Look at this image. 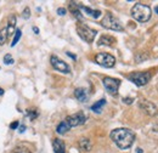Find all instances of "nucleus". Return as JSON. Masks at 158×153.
Masks as SVG:
<instances>
[{"label": "nucleus", "mask_w": 158, "mask_h": 153, "mask_svg": "<svg viewBox=\"0 0 158 153\" xmlns=\"http://www.w3.org/2000/svg\"><path fill=\"white\" fill-rule=\"evenodd\" d=\"M131 16L139 22H147L151 19V9L148 5L138 2L131 9Z\"/></svg>", "instance_id": "f03ea898"}, {"label": "nucleus", "mask_w": 158, "mask_h": 153, "mask_svg": "<svg viewBox=\"0 0 158 153\" xmlns=\"http://www.w3.org/2000/svg\"><path fill=\"white\" fill-rule=\"evenodd\" d=\"M85 114L83 112H78L76 114H72V115H68L64 122L69 125V128H74V126H78V125H81L85 123Z\"/></svg>", "instance_id": "1a4fd4ad"}, {"label": "nucleus", "mask_w": 158, "mask_h": 153, "mask_svg": "<svg viewBox=\"0 0 158 153\" xmlns=\"http://www.w3.org/2000/svg\"><path fill=\"white\" fill-rule=\"evenodd\" d=\"M78 6H79V10L84 11L86 15L91 16L93 19H98V17H100V15H101V11L100 10H93V9L86 7V6H83V5H78Z\"/></svg>", "instance_id": "ddd939ff"}, {"label": "nucleus", "mask_w": 158, "mask_h": 153, "mask_svg": "<svg viewBox=\"0 0 158 153\" xmlns=\"http://www.w3.org/2000/svg\"><path fill=\"white\" fill-rule=\"evenodd\" d=\"M138 153H142V150H141V148H138Z\"/></svg>", "instance_id": "72a5a7b5"}, {"label": "nucleus", "mask_w": 158, "mask_h": 153, "mask_svg": "<svg viewBox=\"0 0 158 153\" xmlns=\"http://www.w3.org/2000/svg\"><path fill=\"white\" fill-rule=\"evenodd\" d=\"M123 101H124V102H125V103H128V105H130V103H131V102H133V98H124V100H123Z\"/></svg>", "instance_id": "cd10ccee"}, {"label": "nucleus", "mask_w": 158, "mask_h": 153, "mask_svg": "<svg viewBox=\"0 0 158 153\" xmlns=\"http://www.w3.org/2000/svg\"><path fill=\"white\" fill-rule=\"evenodd\" d=\"M50 62H51V66H52L56 71H59V72H61V73H66V74L71 73V68H69V66H68L64 61H62L61 58L57 57V56H51Z\"/></svg>", "instance_id": "6e6552de"}, {"label": "nucleus", "mask_w": 158, "mask_h": 153, "mask_svg": "<svg viewBox=\"0 0 158 153\" xmlns=\"http://www.w3.org/2000/svg\"><path fill=\"white\" fill-rule=\"evenodd\" d=\"M33 32H35L37 34H39V29H38L37 27H33Z\"/></svg>", "instance_id": "c756f323"}, {"label": "nucleus", "mask_w": 158, "mask_h": 153, "mask_svg": "<svg viewBox=\"0 0 158 153\" xmlns=\"http://www.w3.org/2000/svg\"><path fill=\"white\" fill-rule=\"evenodd\" d=\"M102 83H103V86L107 90V93H110L111 95H117L119 85H120V80L119 79L111 78V76H105Z\"/></svg>", "instance_id": "0eeeda50"}, {"label": "nucleus", "mask_w": 158, "mask_h": 153, "mask_svg": "<svg viewBox=\"0 0 158 153\" xmlns=\"http://www.w3.org/2000/svg\"><path fill=\"white\" fill-rule=\"evenodd\" d=\"M114 43H116V39L110 35H102L98 41L99 45H105V46H112Z\"/></svg>", "instance_id": "2eb2a0df"}, {"label": "nucleus", "mask_w": 158, "mask_h": 153, "mask_svg": "<svg viewBox=\"0 0 158 153\" xmlns=\"http://www.w3.org/2000/svg\"><path fill=\"white\" fill-rule=\"evenodd\" d=\"M155 12H156V14L158 15V5L156 6V7H155Z\"/></svg>", "instance_id": "2f4dec72"}, {"label": "nucleus", "mask_w": 158, "mask_h": 153, "mask_svg": "<svg viewBox=\"0 0 158 153\" xmlns=\"http://www.w3.org/2000/svg\"><path fill=\"white\" fill-rule=\"evenodd\" d=\"M14 153H32L29 152L28 150H26V148H17V150H15Z\"/></svg>", "instance_id": "a878e982"}, {"label": "nucleus", "mask_w": 158, "mask_h": 153, "mask_svg": "<svg viewBox=\"0 0 158 153\" xmlns=\"http://www.w3.org/2000/svg\"><path fill=\"white\" fill-rule=\"evenodd\" d=\"M16 16L15 15H11L9 17V21H7V24L5 26L6 27V31H7V38L11 37L12 34H15V24H16Z\"/></svg>", "instance_id": "9b49d317"}, {"label": "nucleus", "mask_w": 158, "mask_h": 153, "mask_svg": "<svg viewBox=\"0 0 158 153\" xmlns=\"http://www.w3.org/2000/svg\"><path fill=\"white\" fill-rule=\"evenodd\" d=\"M71 128H69V125L63 120V122H61L59 125H57V128H56V131L59 133V134L61 135H63V134H66L68 130H69Z\"/></svg>", "instance_id": "a211bd4d"}, {"label": "nucleus", "mask_w": 158, "mask_h": 153, "mask_svg": "<svg viewBox=\"0 0 158 153\" xmlns=\"http://www.w3.org/2000/svg\"><path fill=\"white\" fill-rule=\"evenodd\" d=\"M106 105V100L105 98H102V100H100L98 101L96 103H94L93 106H91V110H93V112H95V113H101V110H102V107Z\"/></svg>", "instance_id": "f3484780"}, {"label": "nucleus", "mask_w": 158, "mask_h": 153, "mask_svg": "<svg viewBox=\"0 0 158 153\" xmlns=\"http://www.w3.org/2000/svg\"><path fill=\"white\" fill-rule=\"evenodd\" d=\"M21 29H16V32H15V37H14V39H12V43H11V46L14 48L17 43H19V40H20L21 38Z\"/></svg>", "instance_id": "412c9836"}, {"label": "nucleus", "mask_w": 158, "mask_h": 153, "mask_svg": "<svg viewBox=\"0 0 158 153\" xmlns=\"http://www.w3.org/2000/svg\"><path fill=\"white\" fill-rule=\"evenodd\" d=\"M52 148L55 153H66V146L62 140L60 139H54L52 141Z\"/></svg>", "instance_id": "f8f14e48"}, {"label": "nucleus", "mask_w": 158, "mask_h": 153, "mask_svg": "<svg viewBox=\"0 0 158 153\" xmlns=\"http://www.w3.org/2000/svg\"><path fill=\"white\" fill-rule=\"evenodd\" d=\"M111 139L120 150H128L133 146L135 141V134L130 129L119 128V129H114L111 133Z\"/></svg>", "instance_id": "f257e3e1"}, {"label": "nucleus", "mask_w": 158, "mask_h": 153, "mask_svg": "<svg viewBox=\"0 0 158 153\" xmlns=\"http://www.w3.org/2000/svg\"><path fill=\"white\" fill-rule=\"evenodd\" d=\"M19 130H20V133H23V131L26 130V126H24V125H21L20 128H19Z\"/></svg>", "instance_id": "c85d7f7f"}, {"label": "nucleus", "mask_w": 158, "mask_h": 153, "mask_svg": "<svg viewBox=\"0 0 158 153\" xmlns=\"http://www.w3.org/2000/svg\"><path fill=\"white\" fill-rule=\"evenodd\" d=\"M77 33L79 34V37L84 41H86V43H93L95 37H96V34H98V32L95 29L88 27L84 23H79L77 26Z\"/></svg>", "instance_id": "7ed1b4c3"}, {"label": "nucleus", "mask_w": 158, "mask_h": 153, "mask_svg": "<svg viewBox=\"0 0 158 153\" xmlns=\"http://www.w3.org/2000/svg\"><path fill=\"white\" fill-rule=\"evenodd\" d=\"M67 55H68L69 57H72V58H73V60H76V58H77V57H76V56H74V55H72L71 52H67Z\"/></svg>", "instance_id": "7c9ffc66"}, {"label": "nucleus", "mask_w": 158, "mask_h": 153, "mask_svg": "<svg viewBox=\"0 0 158 153\" xmlns=\"http://www.w3.org/2000/svg\"><path fill=\"white\" fill-rule=\"evenodd\" d=\"M95 61L96 63L102 66V67H106V68H112L114 64H116V58L114 56H112L111 54H107V52H100L95 56Z\"/></svg>", "instance_id": "39448f33"}, {"label": "nucleus", "mask_w": 158, "mask_h": 153, "mask_svg": "<svg viewBox=\"0 0 158 153\" xmlns=\"http://www.w3.org/2000/svg\"><path fill=\"white\" fill-rule=\"evenodd\" d=\"M19 125H20V123H19L17 120H15L14 123H11V124H10V129H12V130H14V129H17V128H19Z\"/></svg>", "instance_id": "393cba45"}, {"label": "nucleus", "mask_w": 158, "mask_h": 153, "mask_svg": "<svg viewBox=\"0 0 158 153\" xmlns=\"http://www.w3.org/2000/svg\"><path fill=\"white\" fill-rule=\"evenodd\" d=\"M29 16H31V11H29V9H28V7H26V9H24V11H23V17L27 19H29Z\"/></svg>", "instance_id": "b1692460"}, {"label": "nucleus", "mask_w": 158, "mask_h": 153, "mask_svg": "<svg viewBox=\"0 0 158 153\" xmlns=\"http://www.w3.org/2000/svg\"><path fill=\"white\" fill-rule=\"evenodd\" d=\"M57 14H59L60 16H63L66 14V10L63 7H60V9H57Z\"/></svg>", "instance_id": "bb28decb"}, {"label": "nucleus", "mask_w": 158, "mask_h": 153, "mask_svg": "<svg viewBox=\"0 0 158 153\" xmlns=\"http://www.w3.org/2000/svg\"><path fill=\"white\" fill-rule=\"evenodd\" d=\"M128 79L130 81H133L136 86H143L150 81L151 74L147 72H136V73H131L128 76Z\"/></svg>", "instance_id": "423d86ee"}, {"label": "nucleus", "mask_w": 158, "mask_h": 153, "mask_svg": "<svg viewBox=\"0 0 158 153\" xmlns=\"http://www.w3.org/2000/svg\"><path fill=\"white\" fill-rule=\"evenodd\" d=\"M79 148L84 152H89L91 150V142L89 139H81L79 141Z\"/></svg>", "instance_id": "dca6fc26"}, {"label": "nucleus", "mask_w": 158, "mask_h": 153, "mask_svg": "<svg viewBox=\"0 0 158 153\" xmlns=\"http://www.w3.org/2000/svg\"><path fill=\"white\" fill-rule=\"evenodd\" d=\"M4 62H5V64H12L14 63V58H12V56L10 54H7L4 57Z\"/></svg>", "instance_id": "4be33fe9"}, {"label": "nucleus", "mask_w": 158, "mask_h": 153, "mask_svg": "<svg viewBox=\"0 0 158 153\" xmlns=\"http://www.w3.org/2000/svg\"><path fill=\"white\" fill-rule=\"evenodd\" d=\"M101 24L107 28V29H111V31H117V32H120L123 31V26L120 23V21L118 19H116L114 16H112L111 14H107L102 21H101Z\"/></svg>", "instance_id": "20e7f679"}, {"label": "nucleus", "mask_w": 158, "mask_h": 153, "mask_svg": "<svg viewBox=\"0 0 158 153\" xmlns=\"http://www.w3.org/2000/svg\"><path fill=\"white\" fill-rule=\"evenodd\" d=\"M2 94H4V90H2V89H1V88H0V96L2 95Z\"/></svg>", "instance_id": "473e14b6"}, {"label": "nucleus", "mask_w": 158, "mask_h": 153, "mask_svg": "<svg viewBox=\"0 0 158 153\" xmlns=\"http://www.w3.org/2000/svg\"><path fill=\"white\" fill-rule=\"evenodd\" d=\"M139 106H140V108L146 113V114L151 115V117H155V115L158 114V110L157 107L151 102V101H141L140 103H139Z\"/></svg>", "instance_id": "9d476101"}, {"label": "nucleus", "mask_w": 158, "mask_h": 153, "mask_svg": "<svg viewBox=\"0 0 158 153\" xmlns=\"http://www.w3.org/2000/svg\"><path fill=\"white\" fill-rule=\"evenodd\" d=\"M74 96L77 97V100L80 102H85L88 100V91L84 88H78L74 91Z\"/></svg>", "instance_id": "4468645a"}, {"label": "nucleus", "mask_w": 158, "mask_h": 153, "mask_svg": "<svg viewBox=\"0 0 158 153\" xmlns=\"http://www.w3.org/2000/svg\"><path fill=\"white\" fill-rule=\"evenodd\" d=\"M69 10L71 12L77 17V19H80V11H79V6L74 2H71L69 4Z\"/></svg>", "instance_id": "6ab92c4d"}, {"label": "nucleus", "mask_w": 158, "mask_h": 153, "mask_svg": "<svg viewBox=\"0 0 158 153\" xmlns=\"http://www.w3.org/2000/svg\"><path fill=\"white\" fill-rule=\"evenodd\" d=\"M27 114L29 115V118L33 120V119H35V118L38 117V112H37V111H33V110H29V111L27 112Z\"/></svg>", "instance_id": "5701e85b"}, {"label": "nucleus", "mask_w": 158, "mask_h": 153, "mask_svg": "<svg viewBox=\"0 0 158 153\" xmlns=\"http://www.w3.org/2000/svg\"><path fill=\"white\" fill-rule=\"evenodd\" d=\"M6 39H7V31H6V27H4L0 29V45H4Z\"/></svg>", "instance_id": "aec40b11"}]
</instances>
